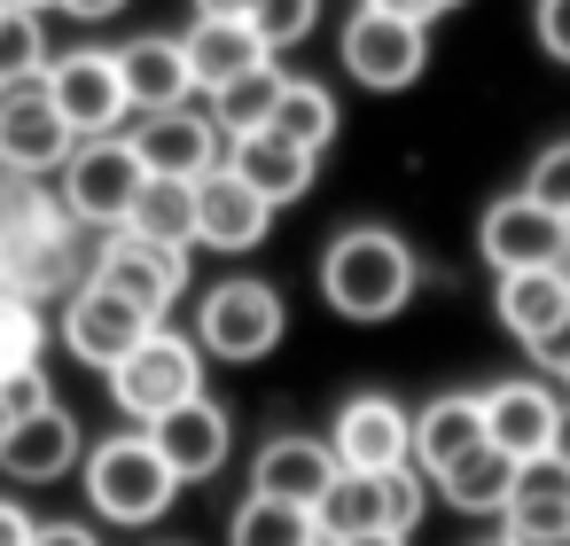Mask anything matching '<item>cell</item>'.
Segmentation results:
<instances>
[{"label": "cell", "mask_w": 570, "mask_h": 546, "mask_svg": "<svg viewBox=\"0 0 570 546\" xmlns=\"http://www.w3.org/2000/svg\"><path fill=\"white\" fill-rule=\"evenodd\" d=\"M282 79L289 71H274V63H258V71H243V79H227L204 110H212V126L227 133V141H250V133H266V118H274V102H282Z\"/></svg>", "instance_id": "4316f807"}, {"label": "cell", "mask_w": 570, "mask_h": 546, "mask_svg": "<svg viewBox=\"0 0 570 546\" xmlns=\"http://www.w3.org/2000/svg\"><path fill=\"white\" fill-rule=\"evenodd\" d=\"M0 445H9V406H0Z\"/></svg>", "instance_id": "681fc988"}, {"label": "cell", "mask_w": 570, "mask_h": 546, "mask_svg": "<svg viewBox=\"0 0 570 546\" xmlns=\"http://www.w3.org/2000/svg\"><path fill=\"white\" fill-rule=\"evenodd\" d=\"M110 398H118V414H134L141 429H149L157 414L204 398V344H188V336H173V328H149V336L134 344V359L110 367Z\"/></svg>", "instance_id": "52a82bcc"}, {"label": "cell", "mask_w": 570, "mask_h": 546, "mask_svg": "<svg viewBox=\"0 0 570 546\" xmlns=\"http://www.w3.org/2000/svg\"><path fill=\"white\" fill-rule=\"evenodd\" d=\"M0 406H9V421H24V414H48L56 406V383H48V367L32 359V367H17L9 383H0Z\"/></svg>", "instance_id": "8d00e7d4"}, {"label": "cell", "mask_w": 570, "mask_h": 546, "mask_svg": "<svg viewBox=\"0 0 570 546\" xmlns=\"http://www.w3.org/2000/svg\"><path fill=\"white\" fill-rule=\"evenodd\" d=\"M0 468H9V484H63L71 468H87L79 414H71V406H48V414H24V421H9Z\"/></svg>", "instance_id": "ac0fdd59"}, {"label": "cell", "mask_w": 570, "mask_h": 546, "mask_svg": "<svg viewBox=\"0 0 570 546\" xmlns=\"http://www.w3.org/2000/svg\"><path fill=\"white\" fill-rule=\"evenodd\" d=\"M523 196H539L562 227H570V141H547L539 157H531V172H523Z\"/></svg>", "instance_id": "d590c367"}, {"label": "cell", "mask_w": 570, "mask_h": 546, "mask_svg": "<svg viewBox=\"0 0 570 546\" xmlns=\"http://www.w3.org/2000/svg\"><path fill=\"white\" fill-rule=\"evenodd\" d=\"M32 538H40L32 507H17V499H0V546H32Z\"/></svg>", "instance_id": "60d3db41"}, {"label": "cell", "mask_w": 570, "mask_h": 546, "mask_svg": "<svg viewBox=\"0 0 570 546\" xmlns=\"http://www.w3.org/2000/svg\"><path fill=\"white\" fill-rule=\"evenodd\" d=\"M118 71H126V102L134 118H157V110H188L196 102V71H188V48L173 32H141L118 48Z\"/></svg>", "instance_id": "d6986e66"}, {"label": "cell", "mask_w": 570, "mask_h": 546, "mask_svg": "<svg viewBox=\"0 0 570 546\" xmlns=\"http://www.w3.org/2000/svg\"><path fill=\"white\" fill-rule=\"evenodd\" d=\"M79 133L63 126L56 95H48V71H24V79H0V172H24V180H56L71 165Z\"/></svg>", "instance_id": "ba28073f"}, {"label": "cell", "mask_w": 570, "mask_h": 546, "mask_svg": "<svg viewBox=\"0 0 570 546\" xmlns=\"http://www.w3.org/2000/svg\"><path fill=\"white\" fill-rule=\"evenodd\" d=\"M328 453H336V468H360V476L414 468V414H406L391 390H360V398L336 406V421H328Z\"/></svg>", "instance_id": "4fadbf2b"}, {"label": "cell", "mask_w": 570, "mask_h": 546, "mask_svg": "<svg viewBox=\"0 0 570 546\" xmlns=\"http://www.w3.org/2000/svg\"><path fill=\"white\" fill-rule=\"evenodd\" d=\"M227 546H321V523H313V507L243 492V507L227 515Z\"/></svg>", "instance_id": "83f0119b"}, {"label": "cell", "mask_w": 570, "mask_h": 546, "mask_svg": "<svg viewBox=\"0 0 570 546\" xmlns=\"http://www.w3.org/2000/svg\"><path fill=\"white\" fill-rule=\"evenodd\" d=\"M274 235V203L243 180V172H204L196 180V242L204 250H227V258H243V250H258Z\"/></svg>", "instance_id": "2e32d148"}, {"label": "cell", "mask_w": 570, "mask_h": 546, "mask_svg": "<svg viewBox=\"0 0 570 546\" xmlns=\"http://www.w3.org/2000/svg\"><path fill=\"white\" fill-rule=\"evenodd\" d=\"M492 320L531 351L539 336H554L562 320H570V281L554 274V266H531V274H500L492 281Z\"/></svg>", "instance_id": "cb8c5ba5"}, {"label": "cell", "mask_w": 570, "mask_h": 546, "mask_svg": "<svg viewBox=\"0 0 570 546\" xmlns=\"http://www.w3.org/2000/svg\"><path fill=\"white\" fill-rule=\"evenodd\" d=\"M141 188H149V172H141V157H134V141H126V133L79 141V149H71V165L56 172L63 211H71L79 227H95V235H118V227L134 219V196H141Z\"/></svg>", "instance_id": "8992f818"}, {"label": "cell", "mask_w": 570, "mask_h": 546, "mask_svg": "<svg viewBox=\"0 0 570 546\" xmlns=\"http://www.w3.org/2000/svg\"><path fill=\"white\" fill-rule=\"evenodd\" d=\"M87 281L118 289V297H126V305H141L149 320H165V312L188 297V258H180V250H165V242H149V235H134V227H118V235H102V242H95Z\"/></svg>", "instance_id": "8fae6325"}, {"label": "cell", "mask_w": 570, "mask_h": 546, "mask_svg": "<svg viewBox=\"0 0 570 546\" xmlns=\"http://www.w3.org/2000/svg\"><path fill=\"white\" fill-rule=\"evenodd\" d=\"M554 460L570 468V398H562V421H554Z\"/></svg>", "instance_id": "f6af8a7d"}, {"label": "cell", "mask_w": 570, "mask_h": 546, "mask_svg": "<svg viewBox=\"0 0 570 546\" xmlns=\"http://www.w3.org/2000/svg\"><path fill=\"white\" fill-rule=\"evenodd\" d=\"M453 515H500L508 507V492H515V460L500 453V445H476L469 460H453L438 484H430Z\"/></svg>", "instance_id": "484cf974"}, {"label": "cell", "mask_w": 570, "mask_h": 546, "mask_svg": "<svg viewBox=\"0 0 570 546\" xmlns=\"http://www.w3.org/2000/svg\"><path fill=\"white\" fill-rule=\"evenodd\" d=\"M554 421H562V398L547 383H492L484 390V445H500L508 460L554 453Z\"/></svg>", "instance_id": "ffe728a7"}, {"label": "cell", "mask_w": 570, "mask_h": 546, "mask_svg": "<svg viewBox=\"0 0 570 546\" xmlns=\"http://www.w3.org/2000/svg\"><path fill=\"white\" fill-rule=\"evenodd\" d=\"M422 507H430V476L422 468H383V476L336 468V484L321 492L313 523H321V546H344V538H414Z\"/></svg>", "instance_id": "277c9868"}, {"label": "cell", "mask_w": 570, "mask_h": 546, "mask_svg": "<svg viewBox=\"0 0 570 546\" xmlns=\"http://www.w3.org/2000/svg\"><path fill=\"white\" fill-rule=\"evenodd\" d=\"M476 445H484V390H438L430 406H414V468L430 484Z\"/></svg>", "instance_id": "7402d4cb"}, {"label": "cell", "mask_w": 570, "mask_h": 546, "mask_svg": "<svg viewBox=\"0 0 570 546\" xmlns=\"http://www.w3.org/2000/svg\"><path fill=\"white\" fill-rule=\"evenodd\" d=\"M562 383H570V375H562Z\"/></svg>", "instance_id": "f907efd6"}, {"label": "cell", "mask_w": 570, "mask_h": 546, "mask_svg": "<svg viewBox=\"0 0 570 546\" xmlns=\"http://www.w3.org/2000/svg\"><path fill=\"white\" fill-rule=\"evenodd\" d=\"M250 32L266 40V56H282V48H297L313 24H321V0H250Z\"/></svg>", "instance_id": "4dcf8cb0"}, {"label": "cell", "mask_w": 570, "mask_h": 546, "mask_svg": "<svg viewBox=\"0 0 570 546\" xmlns=\"http://www.w3.org/2000/svg\"><path fill=\"white\" fill-rule=\"evenodd\" d=\"M360 9H383V17H414V24H438V17H453L461 0H360Z\"/></svg>", "instance_id": "f35d334b"}, {"label": "cell", "mask_w": 570, "mask_h": 546, "mask_svg": "<svg viewBox=\"0 0 570 546\" xmlns=\"http://www.w3.org/2000/svg\"><path fill=\"white\" fill-rule=\"evenodd\" d=\"M227 172H243V180L282 211V203H305V196H313L321 157L297 149V141H282V133H250V141H227Z\"/></svg>", "instance_id": "d4e9b609"}, {"label": "cell", "mask_w": 570, "mask_h": 546, "mask_svg": "<svg viewBox=\"0 0 570 546\" xmlns=\"http://www.w3.org/2000/svg\"><path fill=\"white\" fill-rule=\"evenodd\" d=\"M149 445L165 453V468H173L180 484H204V476L227 468V453H235V421H227L219 398H188V406H173V414L149 421Z\"/></svg>", "instance_id": "e0dca14e"}, {"label": "cell", "mask_w": 570, "mask_h": 546, "mask_svg": "<svg viewBox=\"0 0 570 546\" xmlns=\"http://www.w3.org/2000/svg\"><path fill=\"white\" fill-rule=\"evenodd\" d=\"M56 9H71V17H87V24H102V17H118L126 0H56Z\"/></svg>", "instance_id": "7bdbcfd3"}, {"label": "cell", "mask_w": 570, "mask_h": 546, "mask_svg": "<svg viewBox=\"0 0 570 546\" xmlns=\"http://www.w3.org/2000/svg\"><path fill=\"white\" fill-rule=\"evenodd\" d=\"M266 133H282V141H297V149L321 157V149L336 141V95H328L321 79H282V102H274Z\"/></svg>", "instance_id": "f1b7e54d"}, {"label": "cell", "mask_w": 570, "mask_h": 546, "mask_svg": "<svg viewBox=\"0 0 570 546\" xmlns=\"http://www.w3.org/2000/svg\"><path fill=\"white\" fill-rule=\"evenodd\" d=\"M40 344H48L40 305H24V297H0V383H9L17 367H32V359H40Z\"/></svg>", "instance_id": "1f68e13d"}, {"label": "cell", "mask_w": 570, "mask_h": 546, "mask_svg": "<svg viewBox=\"0 0 570 546\" xmlns=\"http://www.w3.org/2000/svg\"><path fill=\"white\" fill-rule=\"evenodd\" d=\"M289 336V305L274 281L258 274H227L196 297V344L204 359H227V367H258L274 344Z\"/></svg>", "instance_id": "5b68a950"}, {"label": "cell", "mask_w": 570, "mask_h": 546, "mask_svg": "<svg viewBox=\"0 0 570 546\" xmlns=\"http://www.w3.org/2000/svg\"><path fill=\"white\" fill-rule=\"evenodd\" d=\"M414 289H422V258H414V242L406 235H391V227H344L328 250H321V305L336 312V320H360V328H375V320H399L406 305H414Z\"/></svg>", "instance_id": "7a4b0ae2"}, {"label": "cell", "mask_w": 570, "mask_h": 546, "mask_svg": "<svg viewBox=\"0 0 570 546\" xmlns=\"http://www.w3.org/2000/svg\"><path fill=\"white\" fill-rule=\"evenodd\" d=\"M134 235L165 242V250H196V180H149L134 196Z\"/></svg>", "instance_id": "f546056e"}, {"label": "cell", "mask_w": 570, "mask_h": 546, "mask_svg": "<svg viewBox=\"0 0 570 546\" xmlns=\"http://www.w3.org/2000/svg\"><path fill=\"white\" fill-rule=\"evenodd\" d=\"M554 274H562V281H570V227H562V258H554Z\"/></svg>", "instance_id": "7dc6e473"}, {"label": "cell", "mask_w": 570, "mask_h": 546, "mask_svg": "<svg viewBox=\"0 0 570 546\" xmlns=\"http://www.w3.org/2000/svg\"><path fill=\"white\" fill-rule=\"evenodd\" d=\"M531 367H539V375H570V320H562L554 336L531 344Z\"/></svg>", "instance_id": "ab89813d"}, {"label": "cell", "mask_w": 570, "mask_h": 546, "mask_svg": "<svg viewBox=\"0 0 570 546\" xmlns=\"http://www.w3.org/2000/svg\"><path fill=\"white\" fill-rule=\"evenodd\" d=\"M79 476H87V507H95L102 523H118V530H149V523L173 507V492H180V476L165 468V453L149 445V429L102 437Z\"/></svg>", "instance_id": "3957f363"}, {"label": "cell", "mask_w": 570, "mask_h": 546, "mask_svg": "<svg viewBox=\"0 0 570 546\" xmlns=\"http://www.w3.org/2000/svg\"><path fill=\"white\" fill-rule=\"evenodd\" d=\"M492 546H500V538H492Z\"/></svg>", "instance_id": "816d5d0a"}, {"label": "cell", "mask_w": 570, "mask_h": 546, "mask_svg": "<svg viewBox=\"0 0 570 546\" xmlns=\"http://www.w3.org/2000/svg\"><path fill=\"white\" fill-rule=\"evenodd\" d=\"M336 63L352 71V87L367 95H406L430 71V24L414 17H383V9H352L336 32Z\"/></svg>", "instance_id": "9c48e42d"}, {"label": "cell", "mask_w": 570, "mask_h": 546, "mask_svg": "<svg viewBox=\"0 0 570 546\" xmlns=\"http://www.w3.org/2000/svg\"><path fill=\"white\" fill-rule=\"evenodd\" d=\"M508 507H570V468H562L554 453L515 460V492H508Z\"/></svg>", "instance_id": "836d02e7"}, {"label": "cell", "mask_w": 570, "mask_h": 546, "mask_svg": "<svg viewBox=\"0 0 570 546\" xmlns=\"http://www.w3.org/2000/svg\"><path fill=\"white\" fill-rule=\"evenodd\" d=\"M79 219L63 211V196L48 180L24 172H0V297H24V305H63L95 250H79Z\"/></svg>", "instance_id": "6da1fadb"}, {"label": "cell", "mask_w": 570, "mask_h": 546, "mask_svg": "<svg viewBox=\"0 0 570 546\" xmlns=\"http://www.w3.org/2000/svg\"><path fill=\"white\" fill-rule=\"evenodd\" d=\"M531 24H539V48H547L554 63H570V0H539Z\"/></svg>", "instance_id": "74e56055"}, {"label": "cell", "mask_w": 570, "mask_h": 546, "mask_svg": "<svg viewBox=\"0 0 570 546\" xmlns=\"http://www.w3.org/2000/svg\"><path fill=\"white\" fill-rule=\"evenodd\" d=\"M0 9H32L40 17V9H56V0H0Z\"/></svg>", "instance_id": "bcb514c9"}, {"label": "cell", "mask_w": 570, "mask_h": 546, "mask_svg": "<svg viewBox=\"0 0 570 546\" xmlns=\"http://www.w3.org/2000/svg\"><path fill=\"white\" fill-rule=\"evenodd\" d=\"M48 95H56V110H63V126H71L79 141H102V133H126V126H134L118 48H71V56H48Z\"/></svg>", "instance_id": "30bf717a"}, {"label": "cell", "mask_w": 570, "mask_h": 546, "mask_svg": "<svg viewBox=\"0 0 570 546\" xmlns=\"http://www.w3.org/2000/svg\"><path fill=\"white\" fill-rule=\"evenodd\" d=\"M149 328H165V320H149L141 305H126V297H118V289H102V281H79V289L63 297V312H56L63 351H71V359H87L95 375H110L118 359H134V344H141Z\"/></svg>", "instance_id": "7c38bea8"}, {"label": "cell", "mask_w": 570, "mask_h": 546, "mask_svg": "<svg viewBox=\"0 0 570 546\" xmlns=\"http://www.w3.org/2000/svg\"><path fill=\"white\" fill-rule=\"evenodd\" d=\"M250 0H196V17H243Z\"/></svg>", "instance_id": "ee69618b"}, {"label": "cell", "mask_w": 570, "mask_h": 546, "mask_svg": "<svg viewBox=\"0 0 570 546\" xmlns=\"http://www.w3.org/2000/svg\"><path fill=\"white\" fill-rule=\"evenodd\" d=\"M476 258L492 266V281L500 274H531V266H554L562 258V219L539 203V196H492L484 203V219H476Z\"/></svg>", "instance_id": "5bb4252c"}, {"label": "cell", "mask_w": 570, "mask_h": 546, "mask_svg": "<svg viewBox=\"0 0 570 546\" xmlns=\"http://www.w3.org/2000/svg\"><path fill=\"white\" fill-rule=\"evenodd\" d=\"M328 484H336V453H328V437H297V429H282V437H266L258 460H250V492H258V499L321 507Z\"/></svg>", "instance_id": "44dd1931"}, {"label": "cell", "mask_w": 570, "mask_h": 546, "mask_svg": "<svg viewBox=\"0 0 570 546\" xmlns=\"http://www.w3.org/2000/svg\"><path fill=\"white\" fill-rule=\"evenodd\" d=\"M180 48H188L196 95H219L227 79H243V71H258V63H274V56H266V40L250 32V17H196V24L180 32Z\"/></svg>", "instance_id": "603a6c76"}, {"label": "cell", "mask_w": 570, "mask_h": 546, "mask_svg": "<svg viewBox=\"0 0 570 546\" xmlns=\"http://www.w3.org/2000/svg\"><path fill=\"white\" fill-rule=\"evenodd\" d=\"M134 157H141V172L149 180H204V172H219L227 165V133L212 126V110H157V118H141L134 133Z\"/></svg>", "instance_id": "9a60e30c"}, {"label": "cell", "mask_w": 570, "mask_h": 546, "mask_svg": "<svg viewBox=\"0 0 570 546\" xmlns=\"http://www.w3.org/2000/svg\"><path fill=\"white\" fill-rule=\"evenodd\" d=\"M24 71H48V32L32 9H0V79H24Z\"/></svg>", "instance_id": "d6a6232c"}, {"label": "cell", "mask_w": 570, "mask_h": 546, "mask_svg": "<svg viewBox=\"0 0 570 546\" xmlns=\"http://www.w3.org/2000/svg\"><path fill=\"white\" fill-rule=\"evenodd\" d=\"M344 546H406V538H344Z\"/></svg>", "instance_id": "c3c4849f"}, {"label": "cell", "mask_w": 570, "mask_h": 546, "mask_svg": "<svg viewBox=\"0 0 570 546\" xmlns=\"http://www.w3.org/2000/svg\"><path fill=\"white\" fill-rule=\"evenodd\" d=\"M32 546H102V538H95L87 523H40V538H32Z\"/></svg>", "instance_id": "b9f144b4"}, {"label": "cell", "mask_w": 570, "mask_h": 546, "mask_svg": "<svg viewBox=\"0 0 570 546\" xmlns=\"http://www.w3.org/2000/svg\"><path fill=\"white\" fill-rule=\"evenodd\" d=\"M500 546H570V507H500Z\"/></svg>", "instance_id": "e575fe53"}]
</instances>
